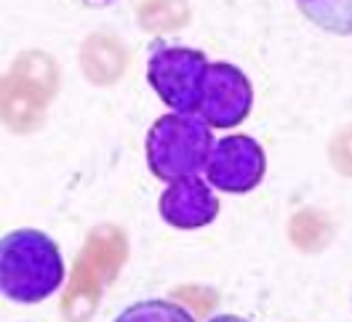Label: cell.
<instances>
[{
    "instance_id": "obj_9",
    "label": "cell",
    "mask_w": 352,
    "mask_h": 322,
    "mask_svg": "<svg viewBox=\"0 0 352 322\" xmlns=\"http://www.w3.org/2000/svg\"><path fill=\"white\" fill-rule=\"evenodd\" d=\"M208 322H248V320H243V317H235V314H217V317H211Z\"/></svg>"
},
{
    "instance_id": "obj_8",
    "label": "cell",
    "mask_w": 352,
    "mask_h": 322,
    "mask_svg": "<svg viewBox=\"0 0 352 322\" xmlns=\"http://www.w3.org/2000/svg\"><path fill=\"white\" fill-rule=\"evenodd\" d=\"M115 322H195L192 314L174 301L147 299L126 306Z\"/></svg>"
},
{
    "instance_id": "obj_6",
    "label": "cell",
    "mask_w": 352,
    "mask_h": 322,
    "mask_svg": "<svg viewBox=\"0 0 352 322\" xmlns=\"http://www.w3.org/2000/svg\"><path fill=\"white\" fill-rule=\"evenodd\" d=\"M157 211L163 221L176 229H198L219 216V200L211 192V184L200 176H187L168 184V189L160 194Z\"/></svg>"
},
{
    "instance_id": "obj_10",
    "label": "cell",
    "mask_w": 352,
    "mask_h": 322,
    "mask_svg": "<svg viewBox=\"0 0 352 322\" xmlns=\"http://www.w3.org/2000/svg\"><path fill=\"white\" fill-rule=\"evenodd\" d=\"M78 3L91 5V8H104V5H110V3H115V0H78Z\"/></svg>"
},
{
    "instance_id": "obj_7",
    "label": "cell",
    "mask_w": 352,
    "mask_h": 322,
    "mask_svg": "<svg viewBox=\"0 0 352 322\" xmlns=\"http://www.w3.org/2000/svg\"><path fill=\"white\" fill-rule=\"evenodd\" d=\"M309 22L331 35H352V0H296Z\"/></svg>"
},
{
    "instance_id": "obj_4",
    "label": "cell",
    "mask_w": 352,
    "mask_h": 322,
    "mask_svg": "<svg viewBox=\"0 0 352 322\" xmlns=\"http://www.w3.org/2000/svg\"><path fill=\"white\" fill-rule=\"evenodd\" d=\"M264 150L251 136H224L214 141L206 163V179L219 192L245 194L264 179Z\"/></svg>"
},
{
    "instance_id": "obj_2",
    "label": "cell",
    "mask_w": 352,
    "mask_h": 322,
    "mask_svg": "<svg viewBox=\"0 0 352 322\" xmlns=\"http://www.w3.org/2000/svg\"><path fill=\"white\" fill-rule=\"evenodd\" d=\"M214 150V130L198 115H163L147 133V165L155 179L176 181L206 171Z\"/></svg>"
},
{
    "instance_id": "obj_3",
    "label": "cell",
    "mask_w": 352,
    "mask_h": 322,
    "mask_svg": "<svg viewBox=\"0 0 352 322\" xmlns=\"http://www.w3.org/2000/svg\"><path fill=\"white\" fill-rule=\"evenodd\" d=\"M208 59L195 48L155 41L147 59V80L155 93L179 115H198Z\"/></svg>"
},
{
    "instance_id": "obj_5",
    "label": "cell",
    "mask_w": 352,
    "mask_h": 322,
    "mask_svg": "<svg viewBox=\"0 0 352 322\" xmlns=\"http://www.w3.org/2000/svg\"><path fill=\"white\" fill-rule=\"evenodd\" d=\"M254 104V91L238 67L217 62L208 65L206 86L200 99L198 117L211 128H235L248 117Z\"/></svg>"
},
{
    "instance_id": "obj_1",
    "label": "cell",
    "mask_w": 352,
    "mask_h": 322,
    "mask_svg": "<svg viewBox=\"0 0 352 322\" xmlns=\"http://www.w3.org/2000/svg\"><path fill=\"white\" fill-rule=\"evenodd\" d=\"M65 282L59 245L41 229H14L0 237V296L14 303H41Z\"/></svg>"
}]
</instances>
